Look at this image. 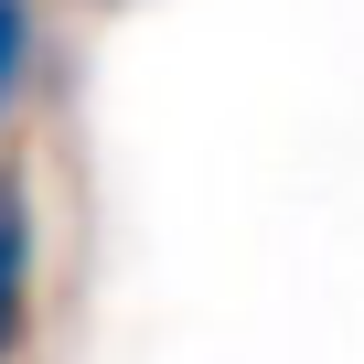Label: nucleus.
Returning a JSON list of instances; mask_svg holds the SVG:
<instances>
[{
  "label": "nucleus",
  "instance_id": "nucleus-1",
  "mask_svg": "<svg viewBox=\"0 0 364 364\" xmlns=\"http://www.w3.org/2000/svg\"><path fill=\"white\" fill-rule=\"evenodd\" d=\"M22 321H33V204H22V182L0 171V364H11Z\"/></svg>",
  "mask_w": 364,
  "mask_h": 364
},
{
  "label": "nucleus",
  "instance_id": "nucleus-2",
  "mask_svg": "<svg viewBox=\"0 0 364 364\" xmlns=\"http://www.w3.org/2000/svg\"><path fill=\"white\" fill-rule=\"evenodd\" d=\"M22 65H33V0H0V107H11Z\"/></svg>",
  "mask_w": 364,
  "mask_h": 364
}]
</instances>
